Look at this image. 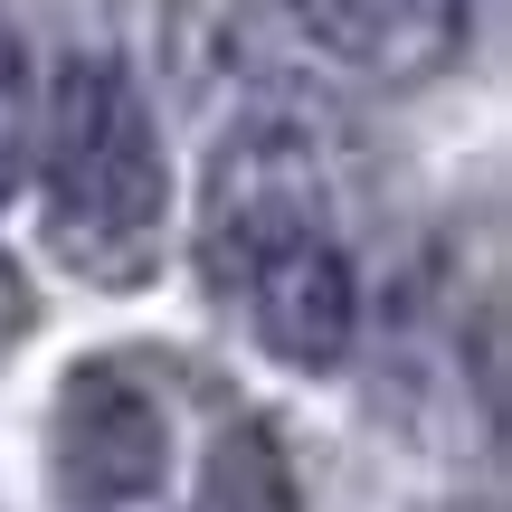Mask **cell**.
<instances>
[{
  "mask_svg": "<svg viewBox=\"0 0 512 512\" xmlns=\"http://www.w3.org/2000/svg\"><path fill=\"white\" fill-rule=\"evenodd\" d=\"M171 512H304V475H294L275 418H256L238 399L209 408L200 465H190V484H181Z\"/></svg>",
  "mask_w": 512,
  "mask_h": 512,
  "instance_id": "obj_5",
  "label": "cell"
},
{
  "mask_svg": "<svg viewBox=\"0 0 512 512\" xmlns=\"http://www.w3.org/2000/svg\"><path fill=\"white\" fill-rule=\"evenodd\" d=\"M190 256H200V285L285 370L323 380L361 351V266H351L342 209H332L323 152L304 124L256 114L209 152Z\"/></svg>",
  "mask_w": 512,
  "mask_h": 512,
  "instance_id": "obj_1",
  "label": "cell"
},
{
  "mask_svg": "<svg viewBox=\"0 0 512 512\" xmlns=\"http://www.w3.org/2000/svg\"><path fill=\"white\" fill-rule=\"evenodd\" d=\"M200 399L209 380L152 342H105L86 361H67L48 389V437H38L48 503L57 512H171L190 465H200V446H190Z\"/></svg>",
  "mask_w": 512,
  "mask_h": 512,
  "instance_id": "obj_3",
  "label": "cell"
},
{
  "mask_svg": "<svg viewBox=\"0 0 512 512\" xmlns=\"http://www.w3.org/2000/svg\"><path fill=\"white\" fill-rule=\"evenodd\" d=\"M29 181L38 228L67 275L95 294H143L171 256V143L143 76L114 48L57 57L29 124Z\"/></svg>",
  "mask_w": 512,
  "mask_h": 512,
  "instance_id": "obj_2",
  "label": "cell"
},
{
  "mask_svg": "<svg viewBox=\"0 0 512 512\" xmlns=\"http://www.w3.org/2000/svg\"><path fill=\"white\" fill-rule=\"evenodd\" d=\"M29 332H38V285L19 275V256L0 247V361H10V351L29 342Z\"/></svg>",
  "mask_w": 512,
  "mask_h": 512,
  "instance_id": "obj_7",
  "label": "cell"
},
{
  "mask_svg": "<svg viewBox=\"0 0 512 512\" xmlns=\"http://www.w3.org/2000/svg\"><path fill=\"white\" fill-rule=\"evenodd\" d=\"M313 57H332L361 86H437L475 38V0H285Z\"/></svg>",
  "mask_w": 512,
  "mask_h": 512,
  "instance_id": "obj_4",
  "label": "cell"
},
{
  "mask_svg": "<svg viewBox=\"0 0 512 512\" xmlns=\"http://www.w3.org/2000/svg\"><path fill=\"white\" fill-rule=\"evenodd\" d=\"M29 124H38V57L19 0H0V200L29 181Z\"/></svg>",
  "mask_w": 512,
  "mask_h": 512,
  "instance_id": "obj_6",
  "label": "cell"
}]
</instances>
